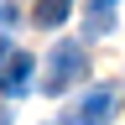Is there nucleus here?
<instances>
[{"label":"nucleus","mask_w":125,"mask_h":125,"mask_svg":"<svg viewBox=\"0 0 125 125\" xmlns=\"http://www.w3.org/2000/svg\"><path fill=\"white\" fill-rule=\"evenodd\" d=\"M10 21H16V10H10V5H0V26H10Z\"/></svg>","instance_id":"nucleus-7"},{"label":"nucleus","mask_w":125,"mask_h":125,"mask_svg":"<svg viewBox=\"0 0 125 125\" xmlns=\"http://www.w3.org/2000/svg\"><path fill=\"white\" fill-rule=\"evenodd\" d=\"M31 73H37L31 52H10L5 68H0V94H5V99H21V94L31 89Z\"/></svg>","instance_id":"nucleus-3"},{"label":"nucleus","mask_w":125,"mask_h":125,"mask_svg":"<svg viewBox=\"0 0 125 125\" xmlns=\"http://www.w3.org/2000/svg\"><path fill=\"white\" fill-rule=\"evenodd\" d=\"M89 73V57H83V47L78 42H57L52 47V62H47V78H42V89L47 94H68L78 78Z\"/></svg>","instance_id":"nucleus-1"},{"label":"nucleus","mask_w":125,"mask_h":125,"mask_svg":"<svg viewBox=\"0 0 125 125\" xmlns=\"http://www.w3.org/2000/svg\"><path fill=\"white\" fill-rule=\"evenodd\" d=\"M68 10H73V0H42V5L31 10V21H37V26H62Z\"/></svg>","instance_id":"nucleus-4"},{"label":"nucleus","mask_w":125,"mask_h":125,"mask_svg":"<svg viewBox=\"0 0 125 125\" xmlns=\"http://www.w3.org/2000/svg\"><path fill=\"white\" fill-rule=\"evenodd\" d=\"M78 5H89V10H109L115 0H78Z\"/></svg>","instance_id":"nucleus-6"},{"label":"nucleus","mask_w":125,"mask_h":125,"mask_svg":"<svg viewBox=\"0 0 125 125\" xmlns=\"http://www.w3.org/2000/svg\"><path fill=\"white\" fill-rule=\"evenodd\" d=\"M5 57H10V47H5V37H0V68H5Z\"/></svg>","instance_id":"nucleus-8"},{"label":"nucleus","mask_w":125,"mask_h":125,"mask_svg":"<svg viewBox=\"0 0 125 125\" xmlns=\"http://www.w3.org/2000/svg\"><path fill=\"white\" fill-rule=\"evenodd\" d=\"M109 26H115V16H109V10H94V16H89V37H104Z\"/></svg>","instance_id":"nucleus-5"},{"label":"nucleus","mask_w":125,"mask_h":125,"mask_svg":"<svg viewBox=\"0 0 125 125\" xmlns=\"http://www.w3.org/2000/svg\"><path fill=\"white\" fill-rule=\"evenodd\" d=\"M115 115H120V94H115V89H94V94H83V99H78L73 125H109Z\"/></svg>","instance_id":"nucleus-2"}]
</instances>
